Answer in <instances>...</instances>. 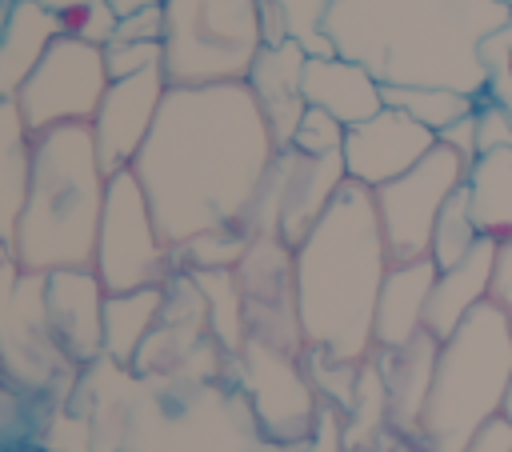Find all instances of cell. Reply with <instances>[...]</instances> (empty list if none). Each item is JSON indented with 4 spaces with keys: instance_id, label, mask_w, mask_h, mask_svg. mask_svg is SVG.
I'll return each instance as SVG.
<instances>
[{
    "instance_id": "16",
    "label": "cell",
    "mask_w": 512,
    "mask_h": 452,
    "mask_svg": "<svg viewBox=\"0 0 512 452\" xmlns=\"http://www.w3.org/2000/svg\"><path fill=\"white\" fill-rule=\"evenodd\" d=\"M436 352H440V340L432 332H420L404 348H376L372 352V360L384 376V392H388V428L408 444H412L420 416H424Z\"/></svg>"
},
{
    "instance_id": "28",
    "label": "cell",
    "mask_w": 512,
    "mask_h": 452,
    "mask_svg": "<svg viewBox=\"0 0 512 452\" xmlns=\"http://www.w3.org/2000/svg\"><path fill=\"white\" fill-rule=\"evenodd\" d=\"M252 244L248 228H212L176 248V268H236Z\"/></svg>"
},
{
    "instance_id": "43",
    "label": "cell",
    "mask_w": 512,
    "mask_h": 452,
    "mask_svg": "<svg viewBox=\"0 0 512 452\" xmlns=\"http://www.w3.org/2000/svg\"><path fill=\"white\" fill-rule=\"evenodd\" d=\"M8 8H12V0H0V24H4V16H8Z\"/></svg>"
},
{
    "instance_id": "27",
    "label": "cell",
    "mask_w": 512,
    "mask_h": 452,
    "mask_svg": "<svg viewBox=\"0 0 512 452\" xmlns=\"http://www.w3.org/2000/svg\"><path fill=\"white\" fill-rule=\"evenodd\" d=\"M380 424H388V392H384V376H380L376 360L368 356V360L360 364V376H356V392H352V408H348L344 444H348V448L364 444Z\"/></svg>"
},
{
    "instance_id": "25",
    "label": "cell",
    "mask_w": 512,
    "mask_h": 452,
    "mask_svg": "<svg viewBox=\"0 0 512 452\" xmlns=\"http://www.w3.org/2000/svg\"><path fill=\"white\" fill-rule=\"evenodd\" d=\"M384 104L408 112L412 120H420L424 128H432L440 136L448 124L472 116L480 96H468L456 88H436V84H384Z\"/></svg>"
},
{
    "instance_id": "31",
    "label": "cell",
    "mask_w": 512,
    "mask_h": 452,
    "mask_svg": "<svg viewBox=\"0 0 512 452\" xmlns=\"http://www.w3.org/2000/svg\"><path fill=\"white\" fill-rule=\"evenodd\" d=\"M60 16V32L64 36H76L84 44H108L116 36V24H120V12L112 8V0H84L68 12H56Z\"/></svg>"
},
{
    "instance_id": "11",
    "label": "cell",
    "mask_w": 512,
    "mask_h": 452,
    "mask_svg": "<svg viewBox=\"0 0 512 452\" xmlns=\"http://www.w3.org/2000/svg\"><path fill=\"white\" fill-rule=\"evenodd\" d=\"M236 280L244 292L248 336L304 356V332H300L296 284H292V248L276 232H256L244 260L236 264Z\"/></svg>"
},
{
    "instance_id": "36",
    "label": "cell",
    "mask_w": 512,
    "mask_h": 452,
    "mask_svg": "<svg viewBox=\"0 0 512 452\" xmlns=\"http://www.w3.org/2000/svg\"><path fill=\"white\" fill-rule=\"evenodd\" d=\"M492 300L504 308L512 324V240H500L496 248V272H492Z\"/></svg>"
},
{
    "instance_id": "13",
    "label": "cell",
    "mask_w": 512,
    "mask_h": 452,
    "mask_svg": "<svg viewBox=\"0 0 512 452\" xmlns=\"http://www.w3.org/2000/svg\"><path fill=\"white\" fill-rule=\"evenodd\" d=\"M436 144L440 140L432 128H424L408 112L384 104L372 120L348 128L340 156H344L348 180H356L364 188H380V184L404 176L408 168H416Z\"/></svg>"
},
{
    "instance_id": "12",
    "label": "cell",
    "mask_w": 512,
    "mask_h": 452,
    "mask_svg": "<svg viewBox=\"0 0 512 452\" xmlns=\"http://www.w3.org/2000/svg\"><path fill=\"white\" fill-rule=\"evenodd\" d=\"M168 88L172 84L164 76V64L120 76L104 88V100L88 128L96 136V152H100V164L108 176L120 168H132V160L140 156V148L156 124V112H160Z\"/></svg>"
},
{
    "instance_id": "38",
    "label": "cell",
    "mask_w": 512,
    "mask_h": 452,
    "mask_svg": "<svg viewBox=\"0 0 512 452\" xmlns=\"http://www.w3.org/2000/svg\"><path fill=\"white\" fill-rule=\"evenodd\" d=\"M436 140H440V144H448L452 152H460V156L472 164V160L480 156V152H476V112H472V116H464V120H456V124H448Z\"/></svg>"
},
{
    "instance_id": "22",
    "label": "cell",
    "mask_w": 512,
    "mask_h": 452,
    "mask_svg": "<svg viewBox=\"0 0 512 452\" xmlns=\"http://www.w3.org/2000/svg\"><path fill=\"white\" fill-rule=\"evenodd\" d=\"M32 176V132L16 100H0V244L12 248Z\"/></svg>"
},
{
    "instance_id": "32",
    "label": "cell",
    "mask_w": 512,
    "mask_h": 452,
    "mask_svg": "<svg viewBox=\"0 0 512 452\" xmlns=\"http://www.w3.org/2000/svg\"><path fill=\"white\" fill-rule=\"evenodd\" d=\"M344 136H348V128H344L332 112L308 104L288 148H296V152H304V156H336V152H344Z\"/></svg>"
},
{
    "instance_id": "26",
    "label": "cell",
    "mask_w": 512,
    "mask_h": 452,
    "mask_svg": "<svg viewBox=\"0 0 512 452\" xmlns=\"http://www.w3.org/2000/svg\"><path fill=\"white\" fill-rule=\"evenodd\" d=\"M480 240V228L472 220V204H468V188L460 184L448 204L440 208L436 216V228H432V260L436 268H452L456 260H464Z\"/></svg>"
},
{
    "instance_id": "3",
    "label": "cell",
    "mask_w": 512,
    "mask_h": 452,
    "mask_svg": "<svg viewBox=\"0 0 512 452\" xmlns=\"http://www.w3.org/2000/svg\"><path fill=\"white\" fill-rule=\"evenodd\" d=\"M108 172L88 124H60L32 136L28 200L12 236V256L24 272L92 268L104 212Z\"/></svg>"
},
{
    "instance_id": "9",
    "label": "cell",
    "mask_w": 512,
    "mask_h": 452,
    "mask_svg": "<svg viewBox=\"0 0 512 452\" xmlns=\"http://www.w3.org/2000/svg\"><path fill=\"white\" fill-rule=\"evenodd\" d=\"M348 184L344 172V156H304L296 148H280L260 196L248 212V232H276L288 248H296L316 220L328 212V204L336 200V192Z\"/></svg>"
},
{
    "instance_id": "5",
    "label": "cell",
    "mask_w": 512,
    "mask_h": 452,
    "mask_svg": "<svg viewBox=\"0 0 512 452\" xmlns=\"http://www.w3.org/2000/svg\"><path fill=\"white\" fill-rule=\"evenodd\" d=\"M164 76L172 88L244 84L260 48V0H164Z\"/></svg>"
},
{
    "instance_id": "10",
    "label": "cell",
    "mask_w": 512,
    "mask_h": 452,
    "mask_svg": "<svg viewBox=\"0 0 512 452\" xmlns=\"http://www.w3.org/2000/svg\"><path fill=\"white\" fill-rule=\"evenodd\" d=\"M236 360H240V376H244L256 428L276 444L308 440L324 400L308 380L304 356L248 336Z\"/></svg>"
},
{
    "instance_id": "7",
    "label": "cell",
    "mask_w": 512,
    "mask_h": 452,
    "mask_svg": "<svg viewBox=\"0 0 512 452\" xmlns=\"http://www.w3.org/2000/svg\"><path fill=\"white\" fill-rule=\"evenodd\" d=\"M468 180V160L448 144H436L416 168L372 188L380 232L392 264L432 256V228L448 196Z\"/></svg>"
},
{
    "instance_id": "2",
    "label": "cell",
    "mask_w": 512,
    "mask_h": 452,
    "mask_svg": "<svg viewBox=\"0 0 512 452\" xmlns=\"http://www.w3.org/2000/svg\"><path fill=\"white\" fill-rule=\"evenodd\" d=\"M392 268L372 188L348 180L316 228L292 248V284L304 348L364 364L376 352L372 320Z\"/></svg>"
},
{
    "instance_id": "40",
    "label": "cell",
    "mask_w": 512,
    "mask_h": 452,
    "mask_svg": "<svg viewBox=\"0 0 512 452\" xmlns=\"http://www.w3.org/2000/svg\"><path fill=\"white\" fill-rule=\"evenodd\" d=\"M164 0H112V8L120 12V16H128V12H136V8H160Z\"/></svg>"
},
{
    "instance_id": "29",
    "label": "cell",
    "mask_w": 512,
    "mask_h": 452,
    "mask_svg": "<svg viewBox=\"0 0 512 452\" xmlns=\"http://www.w3.org/2000/svg\"><path fill=\"white\" fill-rule=\"evenodd\" d=\"M288 24V40H296L308 56H336L328 32H324V20H328V8L332 0H272Z\"/></svg>"
},
{
    "instance_id": "30",
    "label": "cell",
    "mask_w": 512,
    "mask_h": 452,
    "mask_svg": "<svg viewBox=\"0 0 512 452\" xmlns=\"http://www.w3.org/2000/svg\"><path fill=\"white\" fill-rule=\"evenodd\" d=\"M480 64H484V96L512 112V20L500 24L492 36H484Z\"/></svg>"
},
{
    "instance_id": "15",
    "label": "cell",
    "mask_w": 512,
    "mask_h": 452,
    "mask_svg": "<svg viewBox=\"0 0 512 452\" xmlns=\"http://www.w3.org/2000/svg\"><path fill=\"white\" fill-rule=\"evenodd\" d=\"M304 64H308V52L296 40L264 44L256 64H252V72H248V80H244L252 88V96H256V104H260V112H264V120H268V128H272L280 148L292 144L296 124H300V116L308 108L304 88H300L304 84Z\"/></svg>"
},
{
    "instance_id": "14",
    "label": "cell",
    "mask_w": 512,
    "mask_h": 452,
    "mask_svg": "<svg viewBox=\"0 0 512 452\" xmlns=\"http://www.w3.org/2000/svg\"><path fill=\"white\" fill-rule=\"evenodd\" d=\"M104 300L108 288L92 268H60L44 276V316L68 364L104 356Z\"/></svg>"
},
{
    "instance_id": "23",
    "label": "cell",
    "mask_w": 512,
    "mask_h": 452,
    "mask_svg": "<svg viewBox=\"0 0 512 452\" xmlns=\"http://www.w3.org/2000/svg\"><path fill=\"white\" fill-rule=\"evenodd\" d=\"M468 204L480 236L512 240V148L480 152L468 164Z\"/></svg>"
},
{
    "instance_id": "4",
    "label": "cell",
    "mask_w": 512,
    "mask_h": 452,
    "mask_svg": "<svg viewBox=\"0 0 512 452\" xmlns=\"http://www.w3.org/2000/svg\"><path fill=\"white\" fill-rule=\"evenodd\" d=\"M512 380V324L496 300L472 308L448 340H440L432 388L424 400L416 452H464L468 440L500 416Z\"/></svg>"
},
{
    "instance_id": "35",
    "label": "cell",
    "mask_w": 512,
    "mask_h": 452,
    "mask_svg": "<svg viewBox=\"0 0 512 452\" xmlns=\"http://www.w3.org/2000/svg\"><path fill=\"white\" fill-rule=\"evenodd\" d=\"M164 36V4L160 8H136L128 16H120L116 36L112 40H132V44H160Z\"/></svg>"
},
{
    "instance_id": "20",
    "label": "cell",
    "mask_w": 512,
    "mask_h": 452,
    "mask_svg": "<svg viewBox=\"0 0 512 452\" xmlns=\"http://www.w3.org/2000/svg\"><path fill=\"white\" fill-rule=\"evenodd\" d=\"M60 16L36 0H12L0 24V100H12L44 52L60 40Z\"/></svg>"
},
{
    "instance_id": "24",
    "label": "cell",
    "mask_w": 512,
    "mask_h": 452,
    "mask_svg": "<svg viewBox=\"0 0 512 452\" xmlns=\"http://www.w3.org/2000/svg\"><path fill=\"white\" fill-rule=\"evenodd\" d=\"M200 296H204V308H208V332L212 340L240 356L244 340H248V320H244V292H240V280H236V268H184Z\"/></svg>"
},
{
    "instance_id": "39",
    "label": "cell",
    "mask_w": 512,
    "mask_h": 452,
    "mask_svg": "<svg viewBox=\"0 0 512 452\" xmlns=\"http://www.w3.org/2000/svg\"><path fill=\"white\" fill-rule=\"evenodd\" d=\"M260 32H264V44H284L288 40V24H284V16L272 0H260Z\"/></svg>"
},
{
    "instance_id": "1",
    "label": "cell",
    "mask_w": 512,
    "mask_h": 452,
    "mask_svg": "<svg viewBox=\"0 0 512 452\" xmlns=\"http://www.w3.org/2000/svg\"><path fill=\"white\" fill-rule=\"evenodd\" d=\"M280 144L248 84L168 88L132 160L168 248L212 228H248Z\"/></svg>"
},
{
    "instance_id": "34",
    "label": "cell",
    "mask_w": 512,
    "mask_h": 452,
    "mask_svg": "<svg viewBox=\"0 0 512 452\" xmlns=\"http://www.w3.org/2000/svg\"><path fill=\"white\" fill-rule=\"evenodd\" d=\"M492 148H512V112L500 108L496 100L480 96V104H476V152H492Z\"/></svg>"
},
{
    "instance_id": "18",
    "label": "cell",
    "mask_w": 512,
    "mask_h": 452,
    "mask_svg": "<svg viewBox=\"0 0 512 452\" xmlns=\"http://www.w3.org/2000/svg\"><path fill=\"white\" fill-rule=\"evenodd\" d=\"M496 248L500 240L480 236L476 248L456 260L452 268H440L432 296H428V312H424V332H432L436 340H448L456 332V324L480 308L484 300H492V272H496Z\"/></svg>"
},
{
    "instance_id": "19",
    "label": "cell",
    "mask_w": 512,
    "mask_h": 452,
    "mask_svg": "<svg viewBox=\"0 0 512 452\" xmlns=\"http://www.w3.org/2000/svg\"><path fill=\"white\" fill-rule=\"evenodd\" d=\"M436 276H440V268L432 256L404 260V264L388 268V276L380 284V300H376V320H372L376 348H404L408 340H416L424 332V312H428Z\"/></svg>"
},
{
    "instance_id": "33",
    "label": "cell",
    "mask_w": 512,
    "mask_h": 452,
    "mask_svg": "<svg viewBox=\"0 0 512 452\" xmlns=\"http://www.w3.org/2000/svg\"><path fill=\"white\" fill-rule=\"evenodd\" d=\"M164 60V48L160 44H132V40H108L104 44V64H108V76L120 80V76H132V72H144L152 64Z\"/></svg>"
},
{
    "instance_id": "17",
    "label": "cell",
    "mask_w": 512,
    "mask_h": 452,
    "mask_svg": "<svg viewBox=\"0 0 512 452\" xmlns=\"http://www.w3.org/2000/svg\"><path fill=\"white\" fill-rule=\"evenodd\" d=\"M300 88L312 108L332 112L344 128H356L384 108V84L364 64L344 56H308Z\"/></svg>"
},
{
    "instance_id": "41",
    "label": "cell",
    "mask_w": 512,
    "mask_h": 452,
    "mask_svg": "<svg viewBox=\"0 0 512 452\" xmlns=\"http://www.w3.org/2000/svg\"><path fill=\"white\" fill-rule=\"evenodd\" d=\"M36 4H44L48 12H68V8H76V4H84V0H36Z\"/></svg>"
},
{
    "instance_id": "8",
    "label": "cell",
    "mask_w": 512,
    "mask_h": 452,
    "mask_svg": "<svg viewBox=\"0 0 512 452\" xmlns=\"http://www.w3.org/2000/svg\"><path fill=\"white\" fill-rule=\"evenodd\" d=\"M108 84H112V76L104 64V48L84 44L76 36H60L12 100H16L28 132L36 136V132L60 128V124H92Z\"/></svg>"
},
{
    "instance_id": "6",
    "label": "cell",
    "mask_w": 512,
    "mask_h": 452,
    "mask_svg": "<svg viewBox=\"0 0 512 452\" xmlns=\"http://www.w3.org/2000/svg\"><path fill=\"white\" fill-rule=\"evenodd\" d=\"M92 272L100 276L108 292H136V288L168 284L176 272V252L160 236L144 184L136 180L132 168H120L108 176Z\"/></svg>"
},
{
    "instance_id": "37",
    "label": "cell",
    "mask_w": 512,
    "mask_h": 452,
    "mask_svg": "<svg viewBox=\"0 0 512 452\" xmlns=\"http://www.w3.org/2000/svg\"><path fill=\"white\" fill-rule=\"evenodd\" d=\"M464 452H512V420H504V416L488 420V424L468 440Z\"/></svg>"
},
{
    "instance_id": "42",
    "label": "cell",
    "mask_w": 512,
    "mask_h": 452,
    "mask_svg": "<svg viewBox=\"0 0 512 452\" xmlns=\"http://www.w3.org/2000/svg\"><path fill=\"white\" fill-rule=\"evenodd\" d=\"M504 420H512V380H508V392H504V408H500Z\"/></svg>"
},
{
    "instance_id": "21",
    "label": "cell",
    "mask_w": 512,
    "mask_h": 452,
    "mask_svg": "<svg viewBox=\"0 0 512 452\" xmlns=\"http://www.w3.org/2000/svg\"><path fill=\"white\" fill-rule=\"evenodd\" d=\"M164 316V284L136 292H108L104 300V356L112 364H136L140 348Z\"/></svg>"
}]
</instances>
